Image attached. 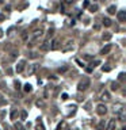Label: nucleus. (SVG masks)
Here are the masks:
<instances>
[{"label": "nucleus", "instance_id": "nucleus-25", "mask_svg": "<svg viewBox=\"0 0 126 130\" xmlns=\"http://www.w3.org/2000/svg\"><path fill=\"white\" fill-rule=\"evenodd\" d=\"M53 33H54V30H53V29H50V30H49V33H47V37H49V38H50V37H53Z\"/></svg>", "mask_w": 126, "mask_h": 130}, {"label": "nucleus", "instance_id": "nucleus-38", "mask_svg": "<svg viewBox=\"0 0 126 130\" xmlns=\"http://www.w3.org/2000/svg\"><path fill=\"white\" fill-rule=\"evenodd\" d=\"M122 130H126V129H125V127H122Z\"/></svg>", "mask_w": 126, "mask_h": 130}, {"label": "nucleus", "instance_id": "nucleus-24", "mask_svg": "<svg viewBox=\"0 0 126 130\" xmlns=\"http://www.w3.org/2000/svg\"><path fill=\"white\" fill-rule=\"evenodd\" d=\"M26 117H27V113H26V111H22L21 113V118L22 119H26Z\"/></svg>", "mask_w": 126, "mask_h": 130}, {"label": "nucleus", "instance_id": "nucleus-20", "mask_svg": "<svg viewBox=\"0 0 126 130\" xmlns=\"http://www.w3.org/2000/svg\"><path fill=\"white\" fill-rule=\"evenodd\" d=\"M118 88H119V83H113L111 84V89H113V91H117Z\"/></svg>", "mask_w": 126, "mask_h": 130}, {"label": "nucleus", "instance_id": "nucleus-34", "mask_svg": "<svg viewBox=\"0 0 126 130\" xmlns=\"http://www.w3.org/2000/svg\"><path fill=\"white\" fill-rule=\"evenodd\" d=\"M94 29H95V30H99V29H100V26H99V25H95V26H94Z\"/></svg>", "mask_w": 126, "mask_h": 130}, {"label": "nucleus", "instance_id": "nucleus-26", "mask_svg": "<svg viewBox=\"0 0 126 130\" xmlns=\"http://www.w3.org/2000/svg\"><path fill=\"white\" fill-rule=\"evenodd\" d=\"M14 84H15V88L16 89H21V83H19V81H15Z\"/></svg>", "mask_w": 126, "mask_h": 130}, {"label": "nucleus", "instance_id": "nucleus-39", "mask_svg": "<svg viewBox=\"0 0 126 130\" xmlns=\"http://www.w3.org/2000/svg\"><path fill=\"white\" fill-rule=\"evenodd\" d=\"M0 3H3V0H0Z\"/></svg>", "mask_w": 126, "mask_h": 130}, {"label": "nucleus", "instance_id": "nucleus-37", "mask_svg": "<svg viewBox=\"0 0 126 130\" xmlns=\"http://www.w3.org/2000/svg\"><path fill=\"white\" fill-rule=\"evenodd\" d=\"M72 1H75V0H68V3H72Z\"/></svg>", "mask_w": 126, "mask_h": 130}, {"label": "nucleus", "instance_id": "nucleus-21", "mask_svg": "<svg viewBox=\"0 0 126 130\" xmlns=\"http://www.w3.org/2000/svg\"><path fill=\"white\" fill-rule=\"evenodd\" d=\"M110 38H111V34H110V33H106V34H103V39H105V41H109Z\"/></svg>", "mask_w": 126, "mask_h": 130}, {"label": "nucleus", "instance_id": "nucleus-8", "mask_svg": "<svg viewBox=\"0 0 126 130\" xmlns=\"http://www.w3.org/2000/svg\"><path fill=\"white\" fill-rule=\"evenodd\" d=\"M118 21L122 22V23L126 21V11H119L118 12Z\"/></svg>", "mask_w": 126, "mask_h": 130}, {"label": "nucleus", "instance_id": "nucleus-3", "mask_svg": "<svg viewBox=\"0 0 126 130\" xmlns=\"http://www.w3.org/2000/svg\"><path fill=\"white\" fill-rule=\"evenodd\" d=\"M96 113L99 114V115H105V114L107 113V107H106L105 104H98V107H96Z\"/></svg>", "mask_w": 126, "mask_h": 130}, {"label": "nucleus", "instance_id": "nucleus-33", "mask_svg": "<svg viewBox=\"0 0 126 130\" xmlns=\"http://www.w3.org/2000/svg\"><path fill=\"white\" fill-rule=\"evenodd\" d=\"M4 19H5V16L3 15V14H0V22H3Z\"/></svg>", "mask_w": 126, "mask_h": 130}, {"label": "nucleus", "instance_id": "nucleus-18", "mask_svg": "<svg viewBox=\"0 0 126 130\" xmlns=\"http://www.w3.org/2000/svg\"><path fill=\"white\" fill-rule=\"evenodd\" d=\"M25 91H26V92H31V91H33V87H31L29 83L25 84Z\"/></svg>", "mask_w": 126, "mask_h": 130}, {"label": "nucleus", "instance_id": "nucleus-28", "mask_svg": "<svg viewBox=\"0 0 126 130\" xmlns=\"http://www.w3.org/2000/svg\"><path fill=\"white\" fill-rule=\"evenodd\" d=\"M30 58H37V53H30Z\"/></svg>", "mask_w": 126, "mask_h": 130}, {"label": "nucleus", "instance_id": "nucleus-12", "mask_svg": "<svg viewBox=\"0 0 126 130\" xmlns=\"http://www.w3.org/2000/svg\"><path fill=\"white\" fill-rule=\"evenodd\" d=\"M72 43H73V42H71V41H68V45L65 47H64L63 49V52H68V50H72V49H73V45H72Z\"/></svg>", "mask_w": 126, "mask_h": 130}, {"label": "nucleus", "instance_id": "nucleus-30", "mask_svg": "<svg viewBox=\"0 0 126 130\" xmlns=\"http://www.w3.org/2000/svg\"><path fill=\"white\" fill-rule=\"evenodd\" d=\"M67 69H68L67 67H64V68H60V69H58V72H60V73H63V72H65V71H67Z\"/></svg>", "mask_w": 126, "mask_h": 130}, {"label": "nucleus", "instance_id": "nucleus-14", "mask_svg": "<svg viewBox=\"0 0 126 130\" xmlns=\"http://www.w3.org/2000/svg\"><path fill=\"white\" fill-rule=\"evenodd\" d=\"M103 25H105L106 27H110V26H111V21H110L109 18H103Z\"/></svg>", "mask_w": 126, "mask_h": 130}, {"label": "nucleus", "instance_id": "nucleus-13", "mask_svg": "<svg viewBox=\"0 0 126 130\" xmlns=\"http://www.w3.org/2000/svg\"><path fill=\"white\" fill-rule=\"evenodd\" d=\"M35 69H37V65L35 64H33V65H30V68H29V76H31L35 72Z\"/></svg>", "mask_w": 126, "mask_h": 130}, {"label": "nucleus", "instance_id": "nucleus-23", "mask_svg": "<svg viewBox=\"0 0 126 130\" xmlns=\"http://www.w3.org/2000/svg\"><path fill=\"white\" fill-rule=\"evenodd\" d=\"M16 115H18V111H16V110H14L12 113H11V119H15Z\"/></svg>", "mask_w": 126, "mask_h": 130}, {"label": "nucleus", "instance_id": "nucleus-35", "mask_svg": "<svg viewBox=\"0 0 126 130\" xmlns=\"http://www.w3.org/2000/svg\"><path fill=\"white\" fill-rule=\"evenodd\" d=\"M37 106H38V107H39V106H43V103H42V102H39V100H38V102H37Z\"/></svg>", "mask_w": 126, "mask_h": 130}, {"label": "nucleus", "instance_id": "nucleus-9", "mask_svg": "<svg viewBox=\"0 0 126 130\" xmlns=\"http://www.w3.org/2000/svg\"><path fill=\"white\" fill-rule=\"evenodd\" d=\"M60 47V42L58 39H54V41L52 42V45H50V50H57Z\"/></svg>", "mask_w": 126, "mask_h": 130}, {"label": "nucleus", "instance_id": "nucleus-6", "mask_svg": "<svg viewBox=\"0 0 126 130\" xmlns=\"http://www.w3.org/2000/svg\"><path fill=\"white\" fill-rule=\"evenodd\" d=\"M115 126H117V121H115V119H110L106 130H115Z\"/></svg>", "mask_w": 126, "mask_h": 130}, {"label": "nucleus", "instance_id": "nucleus-10", "mask_svg": "<svg viewBox=\"0 0 126 130\" xmlns=\"http://www.w3.org/2000/svg\"><path fill=\"white\" fill-rule=\"evenodd\" d=\"M107 12H109L110 15H114V14L117 12V7H115V5H110L109 8H107Z\"/></svg>", "mask_w": 126, "mask_h": 130}, {"label": "nucleus", "instance_id": "nucleus-29", "mask_svg": "<svg viewBox=\"0 0 126 130\" xmlns=\"http://www.w3.org/2000/svg\"><path fill=\"white\" fill-rule=\"evenodd\" d=\"M88 5H89V1H88V0H85V1L83 3V7L85 8V7H88Z\"/></svg>", "mask_w": 126, "mask_h": 130}, {"label": "nucleus", "instance_id": "nucleus-4", "mask_svg": "<svg viewBox=\"0 0 126 130\" xmlns=\"http://www.w3.org/2000/svg\"><path fill=\"white\" fill-rule=\"evenodd\" d=\"M25 65H26V61H25V60H22V61H19V62H18V65H16V72H18V73H22V72H23Z\"/></svg>", "mask_w": 126, "mask_h": 130}, {"label": "nucleus", "instance_id": "nucleus-19", "mask_svg": "<svg viewBox=\"0 0 126 130\" xmlns=\"http://www.w3.org/2000/svg\"><path fill=\"white\" fill-rule=\"evenodd\" d=\"M102 99H106V100H109V99H110V94L107 92V91H105V92L102 94Z\"/></svg>", "mask_w": 126, "mask_h": 130}, {"label": "nucleus", "instance_id": "nucleus-15", "mask_svg": "<svg viewBox=\"0 0 126 130\" xmlns=\"http://www.w3.org/2000/svg\"><path fill=\"white\" fill-rule=\"evenodd\" d=\"M41 118H38V125H37V129L35 130H45V127H43V125H42V122L39 121Z\"/></svg>", "mask_w": 126, "mask_h": 130}, {"label": "nucleus", "instance_id": "nucleus-22", "mask_svg": "<svg viewBox=\"0 0 126 130\" xmlns=\"http://www.w3.org/2000/svg\"><path fill=\"white\" fill-rule=\"evenodd\" d=\"M99 64H100V61H99V60H96V61H94L92 64H91V69H92V68H95V67H98V65H99Z\"/></svg>", "mask_w": 126, "mask_h": 130}, {"label": "nucleus", "instance_id": "nucleus-7", "mask_svg": "<svg viewBox=\"0 0 126 130\" xmlns=\"http://www.w3.org/2000/svg\"><path fill=\"white\" fill-rule=\"evenodd\" d=\"M111 49H113V46H111L110 43H109V45H106V46L100 50V54H109L110 52H111Z\"/></svg>", "mask_w": 126, "mask_h": 130}, {"label": "nucleus", "instance_id": "nucleus-16", "mask_svg": "<svg viewBox=\"0 0 126 130\" xmlns=\"http://www.w3.org/2000/svg\"><path fill=\"white\" fill-rule=\"evenodd\" d=\"M106 127V123H105V121H100V123H99V125L96 126V129L98 130H103Z\"/></svg>", "mask_w": 126, "mask_h": 130}, {"label": "nucleus", "instance_id": "nucleus-36", "mask_svg": "<svg viewBox=\"0 0 126 130\" xmlns=\"http://www.w3.org/2000/svg\"><path fill=\"white\" fill-rule=\"evenodd\" d=\"M3 37V30H0V38Z\"/></svg>", "mask_w": 126, "mask_h": 130}, {"label": "nucleus", "instance_id": "nucleus-17", "mask_svg": "<svg viewBox=\"0 0 126 130\" xmlns=\"http://www.w3.org/2000/svg\"><path fill=\"white\" fill-rule=\"evenodd\" d=\"M89 7V11H91V12H96L98 11V8H99V7H98L96 4H92V5H88Z\"/></svg>", "mask_w": 126, "mask_h": 130}, {"label": "nucleus", "instance_id": "nucleus-31", "mask_svg": "<svg viewBox=\"0 0 126 130\" xmlns=\"http://www.w3.org/2000/svg\"><path fill=\"white\" fill-rule=\"evenodd\" d=\"M61 99H63V100H67V99H68V95H67V94H63V95H61Z\"/></svg>", "mask_w": 126, "mask_h": 130}, {"label": "nucleus", "instance_id": "nucleus-5", "mask_svg": "<svg viewBox=\"0 0 126 130\" xmlns=\"http://www.w3.org/2000/svg\"><path fill=\"white\" fill-rule=\"evenodd\" d=\"M39 50H42V52L50 50V43H49V41H45V42H43L41 46H39Z\"/></svg>", "mask_w": 126, "mask_h": 130}, {"label": "nucleus", "instance_id": "nucleus-11", "mask_svg": "<svg viewBox=\"0 0 126 130\" xmlns=\"http://www.w3.org/2000/svg\"><path fill=\"white\" fill-rule=\"evenodd\" d=\"M14 129H15V130H26V129H25V126L22 125L21 122H16V123L14 125Z\"/></svg>", "mask_w": 126, "mask_h": 130}, {"label": "nucleus", "instance_id": "nucleus-32", "mask_svg": "<svg viewBox=\"0 0 126 130\" xmlns=\"http://www.w3.org/2000/svg\"><path fill=\"white\" fill-rule=\"evenodd\" d=\"M109 71H111L110 67H103V72H109Z\"/></svg>", "mask_w": 126, "mask_h": 130}, {"label": "nucleus", "instance_id": "nucleus-1", "mask_svg": "<svg viewBox=\"0 0 126 130\" xmlns=\"http://www.w3.org/2000/svg\"><path fill=\"white\" fill-rule=\"evenodd\" d=\"M89 84H91V81H89L88 77H84L83 80H80L79 84H77V89L79 91H85V89L89 87Z\"/></svg>", "mask_w": 126, "mask_h": 130}, {"label": "nucleus", "instance_id": "nucleus-27", "mask_svg": "<svg viewBox=\"0 0 126 130\" xmlns=\"http://www.w3.org/2000/svg\"><path fill=\"white\" fill-rule=\"evenodd\" d=\"M123 77H125V73H119V76H118V80L121 81V80H123Z\"/></svg>", "mask_w": 126, "mask_h": 130}, {"label": "nucleus", "instance_id": "nucleus-2", "mask_svg": "<svg viewBox=\"0 0 126 130\" xmlns=\"http://www.w3.org/2000/svg\"><path fill=\"white\" fill-rule=\"evenodd\" d=\"M42 35H43V31H42L41 29H39V30H35V31L33 33V39H31V41L29 42V46H33V45H34V42L37 41V39H38L39 37H42Z\"/></svg>", "mask_w": 126, "mask_h": 130}]
</instances>
